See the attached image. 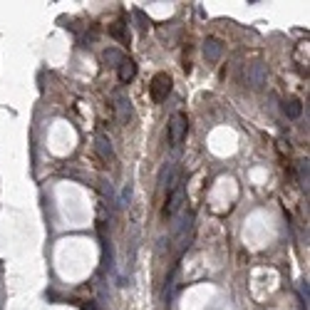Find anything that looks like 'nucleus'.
Segmentation results:
<instances>
[{"instance_id":"obj_1","label":"nucleus","mask_w":310,"mask_h":310,"mask_svg":"<svg viewBox=\"0 0 310 310\" xmlns=\"http://www.w3.org/2000/svg\"><path fill=\"white\" fill-rule=\"evenodd\" d=\"M186 129H189L186 115H184V112H174L172 119H169V142H172V147L181 144V139L186 136Z\"/></svg>"},{"instance_id":"obj_2","label":"nucleus","mask_w":310,"mask_h":310,"mask_svg":"<svg viewBox=\"0 0 310 310\" xmlns=\"http://www.w3.org/2000/svg\"><path fill=\"white\" fill-rule=\"evenodd\" d=\"M169 92H172V77L166 75V72H159L152 77V84H149V95L154 102H164V99L169 97Z\"/></svg>"},{"instance_id":"obj_3","label":"nucleus","mask_w":310,"mask_h":310,"mask_svg":"<svg viewBox=\"0 0 310 310\" xmlns=\"http://www.w3.org/2000/svg\"><path fill=\"white\" fill-rule=\"evenodd\" d=\"M184 201H186V189H184V184L172 186V189H169V199H166V209H164V213H166V216H174V213L181 209Z\"/></svg>"},{"instance_id":"obj_4","label":"nucleus","mask_w":310,"mask_h":310,"mask_svg":"<svg viewBox=\"0 0 310 310\" xmlns=\"http://www.w3.org/2000/svg\"><path fill=\"white\" fill-rule=\"evenodd\" d=\"M115 117L119 124H127L132 119V102L127 95H115Z\"/></svg>"},{"instance_id":"obj_5","label":"nucleus","mask_w":310,"mask_h":310,"mask_svg":"<svg viewBox=\"0 0 310 310\" xmlns=\"http://www.w3.org/2000/svg\"><path fill=\"white\" fill-rule=\"evenodd\" d=\"M117 77H119V82H132V79L136 77V65L132 62V60H122L119 65H117Z\"/></svg>"},{"instance_id":"obj_6","label":"nucleus","mask_w":310,"mask_h":310,"mask_svg":"<svg viewBox=\"0 0 310 310\" xmlns=\"http://www.w3.org/2000/svg\"><path fill=\"white\" fill-rule=\"evenodd\" d=\"M221 52H223V45H221V40L209 38L206 42H204V58L209 60V62H216V60L221 58Z\"/></svg>"},{"instance_id":"obj_7","label":"nucleus","mask_w":310,"mask_h":310,"mask_svg":"<svg viewBox=\"0 0 310 310\" xmlns=\"http://www.w3.org/2000/svg\"><path fill=\"white\" fill-rule=\"evenodd\" d=\"M248 82H251L253 87L266 84V65H263V62H253L251 65V70H248Z\"/></svg>"},{"instance_id":"obj_8","label":"nucleus","mask_w":310,"mask_h":310,"mask_svg":"<svg viewBox=\"0 0 310 310\" xmlns=\"http://www.w3.org/2000/svg\"><path fill=\"white\" fill-rule=\"evenodd\" d=\"M191 218L186 221V226H181L179 229V233H176V248H179V253L184 251V248H189V241H191Z\"/></svg>"},{"instance_id":"obj_9","label":"nucleus","mask_w":310,"mask_h":310,"mask_svg":"<svg viewBox=\"0 0 310 310\" xmlns=\"http://www.w3.org/2000/svg\"><path fill=\"white\" fill-rule=\"evenodd\" d=\"M95 142H97V152L104 156V159H112V156H115V152H112V142H109L104 134H97Z\"/></svg>"},{"instance_id":"obj_10","label":"nucleus","mask_w":310,"mask_h":310,"mask_svg":"<svg viewBox=\"0 0 310 310\" xmlns=\"http://www.w3.org/2000/svg\"><path fill=\"white\" fill-rule=\"evenodd\" d=\"M109 35H112V38H117L119 42H124V45L129 42V30H127L122 22H117V25H112V27H109Z\"/></svg>"},{"instance_id":"obj_11","label":"nucleus","mask_w":310,"mask_h":310,"mask_svg":"<svg viewBox=\"0 0 310 310\" xmlns=\"http://www.w3.org/2000/svg\"><path fill=\"white\" fill-rule=\"evenodd\" d=\"M300 112H303V102L300 99H288L286 102V115L291 117V119H298Z\"/></svg>"},{"instance_id":"obj_12","label":"nucleus","mask_w":310,"mask_h":310,"mask_svg":"<svg viewBox=\"0 0 310 310\" xmlns=\"http://www.w3.org/2000/svg\"><path fill=\"white\" fill-rule=\"evenodd\" d=\"M102 60H104V62H112V67H117L124 58H122V52H117V50H107V52L102 55Z\"/></svg>"},{"instance_id":"obj_13","label":"nucleus","mask_w":310,"mask_h":310,"mask_svg":"<svg viewBox=\"0 0 310 310\" xmlns=\"http://www.w3.org/2000/svg\"><path fill=\"white\" fill-rule=\"evenodd\" d=\"M172 179H174V164H169V166L164 169V174H161V184L169 189V181H172Z\"/></svg>"},{"instance_id":"obj_14","label":"nucleus","mask_w":310,"mask_h":310,"mask_svg":"<svg viewBox=\"0 0 310 310\" xmlns=\"http://www.w3.org/2000/svg\"><path fill=\"white\" fill-rule=\"evenodd\" d=\"M129 196H132V186H127V189H124V194H122V201L127 204V201H129Z\"/></svg>"},{"instance_id":"obj_15","label":"nucleus","mask_w":310,"mask_h":310,"mask_svg":"<svg viewBox=\"0 0 310 310\" xmlns=\"http://www.w3.org/2000/svg\"><path fill=\"white\" fill-rule=\"evenodd\" d=\"M82 310H97V308H95L92 303H82Z\"/></svg>"}]
</instances>
